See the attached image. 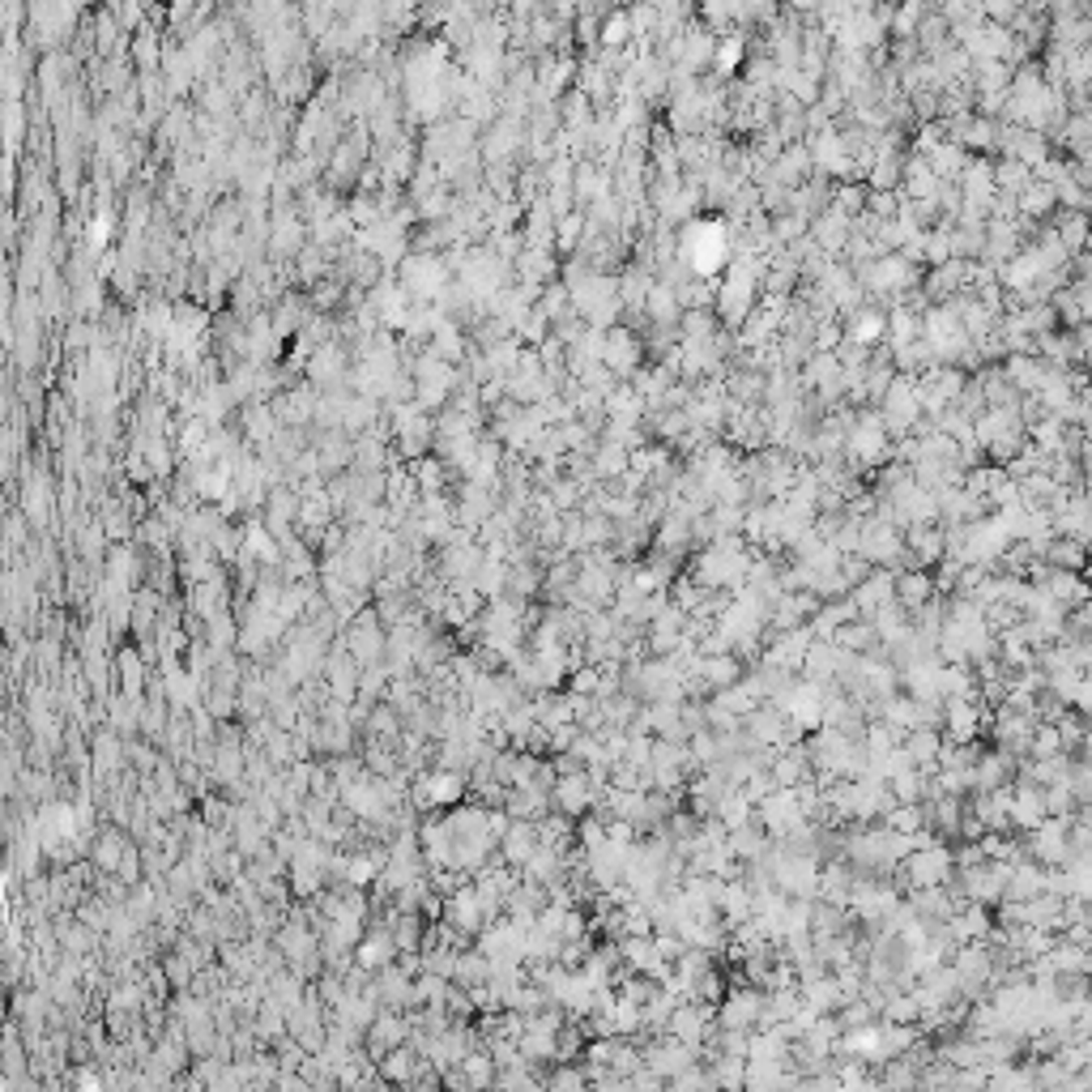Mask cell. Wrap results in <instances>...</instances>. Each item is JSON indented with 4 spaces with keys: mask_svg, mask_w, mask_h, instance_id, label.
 <instances>
[{
    "mask_svg": "<svg viewBox=\"0 0 1092 1092\" xmlns=\"http://www.w3.org/2000/svg\"><path fill=\"white\" fill-rule=\"evenodd\" d=\"M892 594L901 598L905 611H922V606L930 602V594H935V585H930L922 572H913V577H901V581H892Z\"/></svg>",
    "mask_w": 1092,
    "mask_h": 1092,
    "instance_id": "11",
    "label": "cell"
},
{
    "mask_svg": "<svg viewBox=\"0 0 1092 1092\" xmlns=\"http://www.w3.org/2000/svg\"><path fill=\"white\" fill-rule=\"evenodd\" d=\"M444 278H449V270H444V261L436 257H415V261H406V291H415V295H436Z\"/></svg>",
    "mask_w": 1092,
    "mask_h": 1092,
    "instance_id": "4",
    "label": "cell"
},
{
    "mask_svg": "<svg viewBox=\"0 0 1092 1092\" xmlns=\"http://www.w3.org/2000/svg\"><path fill=\"white\" fill-rule=\"evenodd\" d=\"M415 1067H419V1063H415V1054L398 1050V1054H393V1059L384 1063V1076H388V1080H410V1076H415Z\"/></svg>",
    "mask_w": 1092,
    "mask_h": 1092,
    "instance_id": "18",
    "label": "cell"
},
{
    "mask_svg": "<svg viewBox=\"0 0 1092 1092\" xmlns=\"http://www.w3.org/2000/svg\"><path fill=\"white\" fill-rule=\"evenodd\" d=\"M905 875H909V884L913 888H943L947 880H952V853H947L943 845H922V849H913L909 853V863H905Z\"/></svg>",
    "mask_w": 1092,
    "mask_h": 1092,
    "instance_id": "1",
    "label": "cell"
},
{
    "mask_svg": "<svg viewBox=\"0 0 1092 1092\" xmlns=\"http://www.w3.org/2000/svg\"><path fill=\"white\" fill-rule=\"evenodd\" d=\"M594 798H598V790H594V781H589V773H568L551 785V802L572 819L594 807Z\"/></svg>",
    "mask_w": 1092,
    "mask_h": 1092,
    "instance_id": "3",
    "label": "cell"
},
{
    "mask_svg": "<svg viewBox=\"0 0 1092 1092\" xmlns=\"http://www.w3.org/2000/svg\"><path fill=\"white\" fill-rule=\"evenodd\" d=\"M905 184H909V196H913V201H930V196L939 192V180H935V171L926 167V158H922V163H909Z\"/></svg>",
    "mask_w": 1092,
    "mask_h": 1092,
    "instance_id": "14",
    "label": "cell"
},
{
    "mask_svg": "<svg viewBox=\"0 0 1092 1092\" xmlns=\"http://www.w3.org/2000/svg\"><path fill=\"white\" fill-rule=\"evenodd\" d=\"M857 542H863V555H867L871 564H888V560H897V555H901L897 529H888V525H871Z\"/></svg>",
    "mask_w": 1092,
    "mask_h": 1092,
    "instance_id": "7",
    "label": "cell"
},
{
    "mask_svg": "<svg viewBox=\"0 0 1092 1092\" xmlns=\"http://www.w3.org/2000/svg\"><path fill=\"white\" fill-rule=\"evenodd\" d=\"M888 329V320L884 316H857V325H853V342L857 346H871V342H880Z\"/></svg>",
    "mask_w": 1092,
    "mask_h": 1092,
    "instance_id": "16",
    "label": "cell"
},
{
    "mask_svg": "<svg viewBox=\"0 0 1092 1092\" xmlns=\"http://www.w3.org/2000/svg\"><path fill=\"white\" fill-rule=\"evenodd\" d=\"M909 282H913V265L905 257L875 261L867 270V286H875V291H897V286H909Z\"/></svg>",
    "mask_w": 1092,
    "mask_h": 1092,
    "instance_id": "5",
    "label": "cell"
},
{
    "mask_svg": "<svg viewBox=\"0 0 1092 1092\" xmlns=\"http://www.w3.org/2000/svg\"><path fill=\"white\" fill-rule=\"evenodd\" d=\"M533 849H538V832H533V823H512V828L504 832V857L512 867H525Z\"/></svg>",
    "mask_w": 1092,
    "mask_h": 1092,
    "instance_id": "9",
    "label": "cell"
},
{
    "mask_svg": "<svg viewBox=\"0 0 1092 1092\" xmlns=\"http://www.w3.org/2000/svg\"><path fill=\"white\" fill-rule=\"evenodd\" d=\"M705 674V683H713L718 691H726V687H734L739 683V661H734L730 653H718V657H709V661H700V666H695Z\"/></svg>",
    "mask_w": 1092,
    "mask_h": 1092,
    "instance_id": "13",
    "label": "cell"
},
{
    "mask_svg": "<svg viewBox=\"0 0 1092 1092\" xmlns=\"http://www.w3.org/2000/svg\"><path fill=\"white\" fill-rule=\"evenodd\" d=\"M636 354H640V350H636V337H632V333H611V337L602 342V359L611 363L615 371H628V367L636 363Z\"/></svg>",
    "mask_w": 1092,
    "mask_h": 1092,
    "instance_id": "12",
    "label": "cell"
},
{
    "mask_svg": "<svg viewBox=\"0 0 1092 1092\" xmlns=\"http://www.w3.org/2000/svg\"><path fill=\"white\" fill-rule=\"evenodd\" d=\"M598 470H602V474H615V470H623V444H619V449H615V444H606L602 457H598Z\"/></svg>",
    "mask_w": 1092,
    "mask_h": 1092,
    "instance_id": "20",
    "label": "cell"
},
{
    "mask_svg": "<svg viewBox=\"0 0 1092 1092\" xmlns=\"http://www.w3.org/2000/svg\"><path fill=\"white\" fill-rule=\"evenodd\" d=\"M884 440H888L884 423L867 419V423L849 436V457H853V461H880V457H884Z\"/></svg>",
    "mask_w": 1092,
    "mask_h": 1092,
    "instance_id": "6",
    "label": "cell"
},
{
    "mask_svg": "<svg viewBox=\"0 0 1092 1092\" xmlns=\"http://www.w3.org/2000/svg\"><path fill=\"white\" fill-rule=\"evenodd\" d=\"M977 730H981V718H977L973 700H947V734H952L960 747L969 743Z\"/></svg>",
    "mask_w": 1092,
    "mask_h": 1092,
    "instance_id": "8",
    "label": "cell"
},
{
    "mask_svg": "<svg viewBox=\"0 0 1092 1092\" xmlns=\"http://www.w3.org/2000/svg\"><path fill=\"white\" fill-rule=\"evenodd\" d=\"M419 798L440 807V802H457L461 798V777L457 773H432L419 781Z\"/></svg>",
    "mask_w": 1092,
    "mask_h": 1092,
    "instance_id": "10",
    "label": "cell"
},
{
    "mask_svg": "<svg viewBox=\"0 0 1092 1092\" xmlns=\"http://www.w3.org/2000/svg\"><path fill=\"white\" fill-rule=\"evenodd\" d=\"M760 1011H764V994L751 990V986H739L734 994L722 998V1007H718V1020H722V1025H718V1029L751 1033V1029L760 1025Z\"/></svg>",
    "mask_w": 1092,
    "mask_h": 1092,
    "instance_id": "2",
    "label": "cell"
},
{
    "mask_svg": "<svg viewBox=\"0 0 1092 1092\" xmlns=\"http://www.w3.org/2000/svg\"><path fill=\"white\" fill-rule=\"evenodd\" d=\"M628 22H632V17H628V13H619V17H611V22H606V26H602V43H606V47H619V43H628V34H632V30H628Z\"/></svg>",
    "mask_w": 1092,
    "mask_h": 1092,
    "instance_id": "17",
    "label": "cell"
},
{
    "mask_svg": "<svg viewBox=\"0 0 1092 1092\" xmlns=\"http://www.w3.org/2000/svg\"><path fill=\"white\" fill-rule=\"evenodd\" d=\"M598 683H602V674L594 666H585V670L572 674V691H577V695H598Z\"/></svg>",
    "mask_w": 1092,
    "mask_h": 1092,
    "instance_id": "19",
    "label": "cell"
},
{
    "mask_svg": "<svg viewBox=\"0 0 1092 1092\" xmlns=\"http://www.w3.org/2000/svg\"><path fill=\"white\" fill-rule=\"evenodd\" d=\"M393 952H398V943H393L388 935H371L359 947V964H363V969H384Z\"/></svg>",
    "mask_w": 1092,
    "mask_h": 1092,
    "instance_id": "15",
    "label": "cell"
}]
</instances>
